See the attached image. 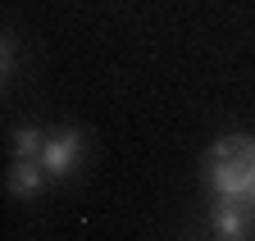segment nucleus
Here are the masks:
<instances>
[{"mask_svg": "<svg viewBox=\"0 0 255 241\" xmlns=\"http://www.w3.org/2000/svg\"><path fill=\"white\" fill-rule=\"evenodd\" d=\"M78 160H82V132L64 128V132L46 137V150H41V168H46L50 177H64V173H69Z\"/></svg>", "mask_w": 255, "mask_h": 241, "instance_id": "f03ea898", "label": "nucleus"}, {"mask_svg": "<svg viewBox=\"0 0 255 241\" xmlns=\"http://www.w3.org/2000/svg\"><path fill=\"white\" fill-rule=\"evenodd\" d=\"M214 232L219 237H242L251 228V214H246V200H214V214H210Z\"/></svg>", "mask_w": 255, "mask_h": 241, "instance_id": "7ed1b4c3", "label": "nucleus"}, {"mask_svg": "<svg viewBox=\"0 0 255 241\" xmlns=\"http://www.w3.org/2000/svg\"><path fill=\"white\" fill-rule=\"evenodd\" d=\"M219 241H242V237H219Z\"/></svg>", "mask_w": 255, "mask_h": 241, "instance_id": "0eeeda50", "label": "nucleus"}, {"mask_svg": "<svg viewBox=\"0 0 255 241\" xmlns=\"http://www.w3.org/2000/svg\"><path fill=\"white\" fill-rule=\"evenodd\" d=\"M46 168H41V160H14V173H9V191L14 196H37L41 187H46Z\"/></svg>", "mask_w": 255, "mask_h": 241, "instance_id": "20e7f679", "label": "nucleus"}, {"mask_svg": "<svg viewBox=\"0 0 255 241\" xmlns=\"http://www.w3.org/2000/svg\"><path fill=\"white\" fill-rule=\"evenodd\" d=\"M246 205H251V209H255V191H251V200H246Z\"/></svg>", "mask_w": 255, "mask_h": 241, "instance_id": "6e6552de", "label": "nucleus"}, {"mask_svg": "<svg viewBox=\"0 0 255 241\" xmlns=\"http://www.w3.org/2000/svg\"><path fill=\"white\" fill-rule=\"evenodd\" d=\"M205 177L214 200H251L255 191V137H219L205 155Z\"/></svg>", "mask_w": 255, "mask_h": 241, "instance_id": "f257e3e1", "label": "nucleus"}, {"mask_svg": "<svg viewBox=\"0 0 255 241\" xmlns=\"http://www.w3.org/2000/svg\"><path fill=\"white\" fill-rule=\"evenodd\" d=\"M41 150H46V137L37 128H18L14 132V160H41Z\"/></svg>", "mask_w": 255, "mask_h": 241, "instance_id": "39448f33", "label": "nucleus"}, {"mask_svg": "<svg viewBox=\"0 0 255 241\" xmlns=\"http://www.w3.org/2000/svg\"><path fill=\"white\" fill-rule=\"evenodd\" d=\"M0 73H5V78L14 73V37L9 32H5V41H0Z\"/></svg>", "mask_w": 255, "mask_h": 241, "instance_id": "423d86ee", "label": "nucleus"}]
</instances>
